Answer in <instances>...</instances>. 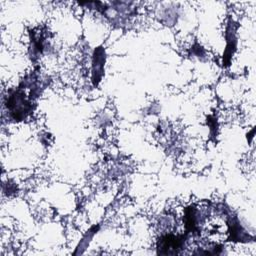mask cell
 Wrapping results in <instances>:
<instances>
[{"label": "cell", "instance_id": "obj_2", "mask_svg": "<svg viewBox=\"0 0 256 256\" xmlns=\"http://www.w3.org/2000/svg\"><path fill=\"white\" fill-rule=\"evenodd\" d=\"M185 236H175L172 234L161 237L157 244L158 254L161 255H174L178 254L184 246Z\"/></svg>", "mask_w": 256, "mask_h": 256}, {"label": "cell", "instance_id": "obj_1", "mask_svg": "<svg viewBox=\"0 0 256 256\" xmlns=\"http://www.w3.org/2000/svg\"><path fill=\"white\" fill-rule=\"evenodd\" d=\"M7 107L15 120L23 119L31 110L30 103L26 100L23 92H15L9 97Z\"/></svg>", "mask_w": 256, "mask_h": 256}]
</instances>
